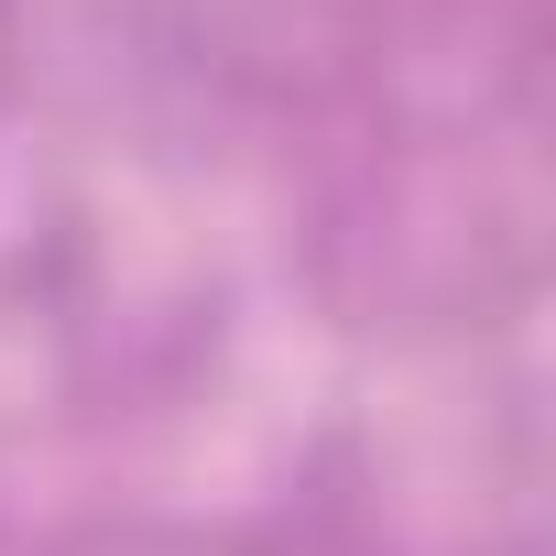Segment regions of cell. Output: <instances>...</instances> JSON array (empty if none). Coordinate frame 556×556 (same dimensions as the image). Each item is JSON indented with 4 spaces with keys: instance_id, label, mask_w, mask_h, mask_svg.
<instances>
[]
</instances>
